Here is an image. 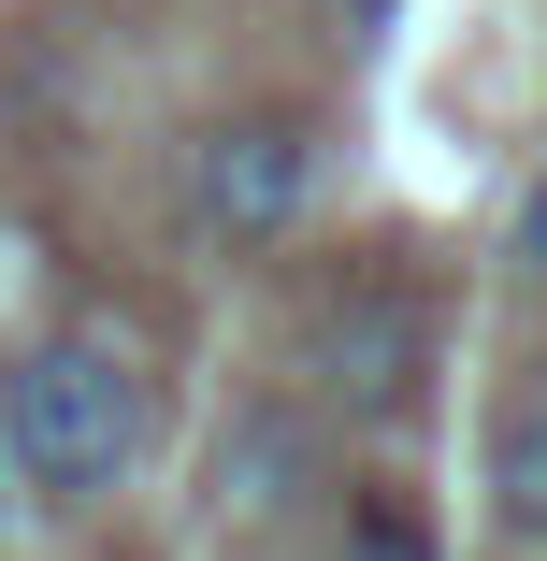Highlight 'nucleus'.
<instances>
[{
  "mask_svg": "<svg viewBox=\"0 0 547 561\" xmlns=\"http://www.w3.org/2000/svg\"><path fill=\"white\" fill-rule=\"evenodd\" d=\"M303 375L317 403H346V417H418V375H432V317L403 274H346L332 302L303 317Z\"/></svg>",
  "mask_w": 547,
  "mask_h": 561,
  "instance_id": "obj_2",
  "label": "nucleus"
},
{
  "mask_svg": "<svg viewBox=\"0 0 547 561\" xmlns=\"http://www.w3.org/2000/svg\"><path fill=\"white\" fill-rule=\"evenodd\" d=\"M202 476H216V490H202L216 518L274 533V518H288V504L317 490V417H303V403H246L231 432H216V461H202Z\"/></svg>",
  "mask_w": 547,
  "mask_h": 561,
  "instance_id": "obj_4",
  "label": "nucleus"
},
{
  "mask_svg": "<svg viewBox=\"0 0 547 561\" xmlns=\"http://www.w3.org/2000/svg\"><path fill=\"white\" fill-rule=\"evenodd\" d=\"M145 461V375L116 331H44V346L0 360V476H15L30 504H101Z\"/></svg>",
  "mask_w": 547,
  "mask_h": 561,
  "instance_id": "obj_1",
  "label": "nucleus"
},
{
  "mask_svg": "<svg viewBox=\"0 0 547 561\" xmlns=\"http://www.w3.org/2000/svg\"><path fill=\"white\" fill-rule=\"evenodd\" d=\"M518 274H547V173H533V202H518Z\"/></svg>",
  "mask_w": 547,
  "mask_h": 561,
  "instance_id": "obj_7",
  "label": "nucleus"
},
{
  "mask_svg": "<svg viewBox=\"0 0 547 561\" xmlns=\"http://www.w3.org/2000/svg\"><path fill=\"white\" fill-rule=\"evenodd\" d=\"M490 504H504V533H533V547H547V389L490 432Z\"/></svg>",
  "mask_w": 547,
  "mask_h": 561,
  "instance_id": "obj_5",
  "label": "nucleus"
},
{
  "mask_svg": "<svg viewBox=\"0 0 547 561\" xmlns=\"http://www.w3.org/2000/svg\"><path fill=\"white\" fill-rule=\"evenodd\" d=\"M303 187H317L303 116H216L187 145V231L202 245H274L288 216H303Z\"/></svg>",
  "mask_w": 547,
  "mask_h": 561,
  "instance_id": "obj_3",
  "label": "nucleus"
},
{
  "mask_svg": "<svg viewBox=\"0 0 547 561\" xmlns=\"http://www.w3.org/2000/svg\"><path fill=\"white\" fill-rule=\"evenodd\" d=\"M332 561H432V533H418V504H361Z\"/></svg>",
  "mask_w": 547,
  "mask_h": 561,
  "instance_id": "obj_6",
  "label": "nucleus"
}]
</instances>
